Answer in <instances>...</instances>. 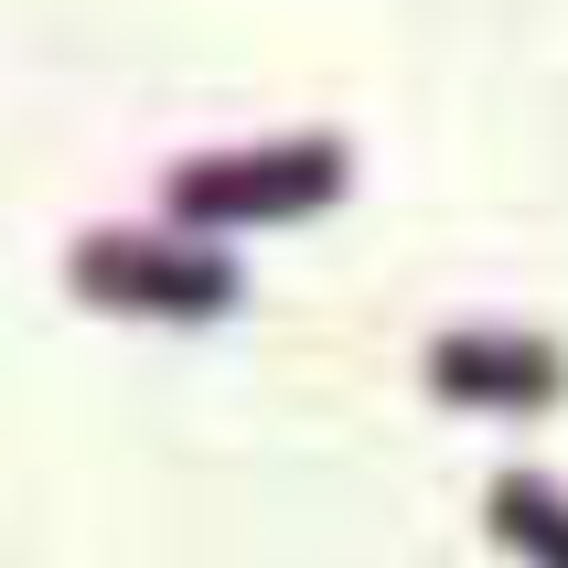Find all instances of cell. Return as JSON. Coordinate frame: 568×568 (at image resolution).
I'll return each instance as SVG.
<instances>
[{
    "label": "cell",
    "instance_id": "3",
    "mask_svg": "<svg viewBox=\"0 0 568 568\" xmlns=\"http://www.w3.org/2000/svg\"><path fill=\"white\" fill-rule=\"evenodd\" d=\"M429 397L450 408H494V418H537L568 397V354L547 333H515V322H462L429 344Z\"/></svg>",
    "mask_w": 568,
    "mask_h": 568
},
{
    "label": "cell",
    "instance_id": "1",
    "mask_svg": "<svg viewBox=\"0 0 568 568\" xmlns=\"http://www.w3.org/2000/svg\"><path fill=\"white\" fill-rule=\"evenodd\" d=\"M344 183H354V151L333 140V129H312V140H247V151H193V161H172L161 204H172V225H193V236H225V225L322 215Z\"/></svg>",
    "mask_w": 568,
    "mask_h": 568
},
{
    "label": "cell",
    "instance_id": "2",
    "mask_svg": "<svg viewBox=\"0 0 568 568\" xmlns=\"http://www.w3.org/2000/svg\"><path fill=\"white\" fill-rule=\"evenodd\" d=\"M64 280H75V301H97V312H129V322H215L236 312V257L215 247V236H129V225H87L75 236V257H64Z\"/></svg>",
    "mask_w": 568,
    "mask_h": 568
},
{
    "label": "cell",
    "instance_id": "4",
    "mask_svg": "<svg viewBox=\"0 0 568 568\" xmlns=\"http://www.w3.org/2000/svg\"><path fill=\"white\" fill-rule=\"evenodd\" d=\"M483 505H494V537H505L526 568H568V494L547 473H494Z\"/></svg>",
    "mask_w": 568,
    "mask_h": 568
}]
</instances>
